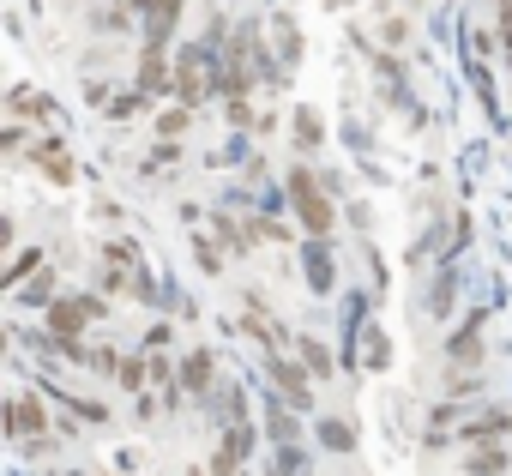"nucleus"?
<instances>
[{"instance_id": "39448f33", "label": "nucleus", "mask_w": 512, "mask_h": 476, "mask_svg": "<svg viewBox=\"0 0 512 476\" xmlns=\"http://www.w3.org/2000/svg\"><path fill=\"white\" fill-rule=\"evenodd\" d=\"M7 434H13V440L49 434V404H43V392H13V404H7Z\"/></svg>"}, {"instance_id": "4468645a", "label": "nucleus", "mask_w": 512, "mask_h": 476, "mask_svg": "<svg viewBox=\"0 0 512 476\" xmlns=\"http://www.w3.org/2000/svg\"><path fill=\"white\" fill-rule=\"evenodd\" d=\"M296 151H326V121H320V109H296Z\"/></svg>"}, {"instance_id": "6e6552de", "label": "nucleus", "mask_w": 512, "mask_h": 476, "mask_svg": "<svg viewBox=\"0 0 512 476\" xmlns=\"http://www.w3.org/2000/svg\"><path fill=\"white\" fill-rule=\"evenodd\" d=\"M302 266H308L314 296H332V284H338V272H332V235H308V242H302Z\"/></svg>"}, {"instance_id": "7c9ffc66", "label": "nucleus", "mask_w": 512, "mask_h": 476, "mask_svg": "<svg viewBox=\"0 0 512 476\" xmlns=\"http://www.w3.org/2000/svg\"><path fill=\"white\" fill-rule=\"evenodd\" d=\"M380 37H386V43H404V37H410V25H404V19H380Z\"/></svg>"}, {"instance_id": "cd10ccee", "label": "nucleus", "mask_w": 512, "mask_h": 476, "mask_svg": "<svg viewBox=\"0 0 512 476\" xmlns=\"http://www.w3.org/2000/svg\"><path fill=\"white\" fill-rule=\"evenodd\" d=\"M85 368H97V374H121V356H115L109 344H97V350L85 356Z\"/></svg>"}, {"instance_id": "20e7f679", "label": "nucleus", "mask_w": 512, "mask_h": 476, "mask_svg": "<svg viewBox=\"0 0 512 476\" xmlns=\"http://www.w3.org/2000/svg\"><path fill=\"white\" fill-rule=\"evenodd\" d=\"M181 392H187L193 404H217V392H223V386H217V356H211L205 344L181 356Z\"/></svg>"}, {"instance_id": "7ed1b4c3", "label": "nucleus", "mask_w": 512, "mask_h": 476, "mask_svg": "<svg viewBox=\"0 0 512 476\" xmlns=\"http://www.w3.org/2000/svg\"><path fill=\"white\" fill-rule=\"evenodd\" d=\"M97 314H103V302H97V290H91V296H55L43 320H49V338H85V326H91Z\"/></svg>"}, {"instance_id": "f03ea898", "label": "nucleus", "mask_w": 512, "mask_h": 476, "mask_svg": "<svg viewBox=\"0 0 512 476\" xmlns=\"http://www.w3.org/2000/svg\"><path fill=\"white\" fill-rule=\"evenodd\" d=\"M266 368H272V386H278L272 398H284L290 410H314V368H308L302 356L290 362L284 350H272V356H266Z\"/></svg>"}, {"instance_id": "2eb2a0df", "label": "nucleus", "mask_w": 512, "mask_h": 476, "mask_svg": "<svg viewBox=\"0 0 512 476\" xmlns=\"http://www.w3.org/2000/svg\"><path fill=\"white\" fill-rule=\"evenodd\" d=\"M512 422H506V410H488V416H476V422H464V440L470 446H500V434H506Z\"/></svg>"}, {"instance_id": "ddd939ff", "label": "nucleus", "mask_w": 512, "mask_h": 476, "mask_svg": "<svg viewBox=\"0 0 512 476\" xmlns=\"http://www.w3.org/2000/svg\"><path fill=\"white\" fill-rule=\"evenodd\" d=\"M296 356L314 368V380H332V374H338V362H344V356H332V350H326V338H296Z\"/></svg>"}, {"instance_id": "f3484780", "label": "nucleus", "mask_w": 512, "mask_h": 476, "mask_svg": "<svg viewBox=\"0 0 512 476\" xmlns=\"http://www.w3.org/2000/svg\"><path fill=\"white\" fill-rule=\"evenodd\" d=\"M272 43H278V61L296 73V61H302V31H296V19H272Z\"/></svg>"}, {"instance_id": "473e14b6", "label": "nucleus", "mask_w": 512, "mask_h": 476, "mask_svg": "<svg viewBox=\"0 0 512 476\" xmlns=\"http://www.w3.org/2000/svg\"><path fill=\"white\" fill-rule=\"evenodd\" d=\"M61 476H73V470H61Z\"/></svg>"}, {"instance_id": "6ab92c4d", "label": "nucleus", "mask_w": 512, "mask_h": 476, "mask_svg": "<svg viewBox=\"0 0 512 476\" xmlns=\"http://www.w3.org/2000/svg\"><path fill=\"white\" fill-rule=\"evenodd\" d=\"M452 296H458V278H452V272H440V278L428 284V314H434V320H446V314H452Z\"/></svg>"}, {"instance_id": "dca6fc26", "label": "nucleus", "mask_w": 512, "mask_h": 476, "mask_svg": "<svg viewBox=\"0 0 512 476\" xmlns=\"http://www.w3.org/2000/svg\"><path fill=\"white\" fill-rule=\"evenodd\" d=\"M314 434H320V446H326V452H356V428H350L344 416H320V422H314Z\"/></svg>"}, {"instance_id": "4be33fe9", "label": "nucleus", "mask_w": 512, "mask_h": 476, "mask_svg": "<svg viewBox=\"0 0 512 476\" xmlns=\"http://www.w3.org/2000/svg\"><path fill=\"white\" fill-rule=\"evenodd\" d=\"M175 163H181V139H157L151 157H145V175H163V169H175Z\"/></svg>"}, {"instance_id": "bb28decb", "label": "nucleus", "mask_w": 512, "mask_h": 476, "mask_svg": "<svg viewBox=\"0 0 512 476\" xmlns=\"http://www.w3.org/2000/svg\"><path fill=\"white\" fill-rule=\"evenodd\" d=\"M278 470L284 476H308V452L302 446H278Z\"/></svg>"}, {"instance_id": "5701e85b", "label": "nucleus", "mask_w": 512, "mask_h": 476, "mask_svg": "<svg viewBox=\"0 0 512 476\" xmlns=\"http://www.w3.org/2000/svg\"><path fill=\"white\" fill-rule=\"evenodd\" d=\"M103 260H109V266H139V242L115 235V242H103Z\"/></svg>"}, {"instance_id": "c85d7f7f", "label": "nucleus", "mask_w": 512, "mask_h": 476, "mask_svg": "<svg viewBox=\"0 0 512 476\" xmlns=\"http://www.w3.org/2000/svg\"><path fill=\"white\" fill-rule=\"evenodd\" d=\"M464 248H470V211L452 217V254H464ZM452 254H446V260H452Z\"/></svg>"}, {"instance_id": "f8f14e48", "label": "nucleus", "mask_w": 512, "mask_h": 476, "mask_svg": "<svg viewBox=\"0 0 512 476\" xmlns=\"http://www.w3.org/2000/svg\"><path fill=\"white\" fill-rule=\"evenodd\" d=\"M7 115H13V121H25V115L49 121V115H55V103H49V97H37L31 85H13V91H7Z\"/></svg>"}, {"instance_id": "9b49d317", "label": "nucleus", "mask_w": 512, "mask_h": 476, "mask_svg": "<svg viewBox=\"0 0 512 476\" xmlns=\"http://www.w3.org/2000/svg\"><path fill=\"white\" fill-rule=\"evenodd\" d=\"M13 296H19V308H37V314H49V302L61 296V278H55V272H37V278H25Z\"/></svg>"}, {"instance_id": "b1692460", "label": "nucleus", "mask_w": 512, "mask_h": 476, "mask_svg": "<svg viewBox=\"0 0 512 476\" xmlns=\"http://www.w3.org/2000/svg\"><path fill=\"white\" fill-rule=\"evenodd\" d=\"M115 380H121V392H133V398H139V392H145V362H139V356H127Z\"/></svg>"}, {"instance_id": "9d476101", "label": "nucleus", "mask_w": 512, "mask_h": 476, "mask_svg": "<svg viewBox=\"0 0 512 476\" xmlns=\"http://www.w3.org/2000/svg\"><path fill=\"white\" fill-rule=\"evenodd\" d=\"M211 229H217V242H223L235 260H247L253 248H260V223H235L229 211H217V217H211Z\"/></svg>"}, {"instance_id": "2f4dec72", "label": "nucleus", "mask_w": 512, "mask_h": 476, "mask_svg": "<svg viewBox=\"0 0 512 476\" xmlns=\"http://www.w3.org/2000/svg\"><path fill=\"white\" fill-rule=\"evenodd\" d=\"M187 476H205V470H187Z\"/></svg>"}, {"instance_id": "a211bd4d", "label": "nucleus", "mask_w": 512, "mask_h": 476, "mask_svg": "<svg viewBox=\"0 0 512 476\" xmlns=\"http://www.w3.org/2000/svg\"><path fill=\"white\" fill-rule=\"evenodd\" d=\"M464 476H506V446H476Z\"/></svg>"}, {"instance_id": "423d86ee", "label": "nucleus", "mask_w": 512, "mask_h": 476, "mask_svg": "<svg viewBox=\"0 0 512 476\" xmlns=\"http://www.w3.org/2000/svg\"><path fill=\"white\" fill-rule=\"evenodd\" d=\"M133 85H139L145 97H163V91H175V61H169V49H163V43H145L139 67H133Z\"/></svg>"}, {"instance_id": "a878e982", "label": "nucleus", "mask_w": 512, "mask_h": 476, "mask_svg": "<svg viewBox=\"0 0 512 476\" xmlns=\"http://www.w3.org/2000/svg\"><path fill=\"white\" fill-rule=\"evenodd\" d=\"M362 344H368V368H386V362H392V344H386V332H362Z\"/></svg>"}, {"instance_id": "412c9836", "label": "nucleus", "mask_w": 512, "mask_h": 476, "mask_svg": "<svg viewBox=\"0 0 512 476\" xmlns=\"http://www.w3.org/2000/svg\"><path fill=\"white\" fill-rule=\"evenodd\" d=\"M187 127H193V109H187V103H175V109L157 115V139H181Z\"/></svg>"}, {"instance_id": "c756f323", "label": "nucleus", "mask_w": 512, "mask_h": 476, "mask_svg": "<svg viewBox=\"0 0 512 476\" xmlns=\"http://www.w3.org/2000/svg\"><path fill=\"white\" fill-rule=\"evenodd\" d=\"M0 145H7V151H13V157H19V151H25V121H13V127H7V133H0Z\"/></svg>"}, {"instance_id": "1a4fd4ad", "label": "nucleus", "mask_w": 512, "mask_h": 476, "mask_svg": "<svg viewBox=\"0 0 512 476\" xmlns=\"http://www.w3.org/2000/svg\"><path fill=\"white\" fill-rule=\"evenodd\" d=\"M446 362H452V368L482 362V308H476V314H464V326H458V332H452V344H446Z\"/></svg>"}, {"instance_id": "393cba45", "label": "nucleus", "mask_w": 512, "mask_h": 476, "mask_svg": "<svg viewBox=\"0 0 512 476\" xmlns=\"http://www.w3.org/2000/svg\"><path fill=\"white\" fill-rule=\"evenodd\" d=\"M217 248H223V242H205V235H193V254H199V266H205L211 278L223 272V254H217Z\"/></svg>"}, {"instance_id": "aec40b11", "label": "nucleus", "mask_w": 512, "mask_h": 476, "mask_svg": "<svg viewBox=\"0 0 512 476\" xmlns=\"http://www.w3.org/2000/svg\"><path fill=\"white\" fill-rule=\"evenodd\" d=\"M37 266H43V248H19L13 266H7V290H19L25 278H37Z\"/></svg>"}, {"instance_id": "0eeeda50", "label": "nucleus", "mask_w": 512, "mask_h": 476, "mask_svg": "<svg viewBox=\"0 0 512 476\" xmlns=\"http://www.w3.org/2000/svg\"><path fill=\"white\" fill-rule=\"evenodd\" d=\"M31 163H37L55 187H73V175H79V163H73V151H67V139H61V133H43V139H37V151H31Z\"/></svg>"}, {"instance_id": "f257e3e1", "label": "nucleus", "mask_w": 512, "mask_h": 476, "mask_svg": "<svg viewBox=\"0 0 512 476\" xmlns=\"http://www.w3.org/2000/svg\"><path fill=\"white\" fill-rule=\"evenodd\" d=\"M284 193H290V211H296V223L308 229V235H332L338 229V205H332V187L308 169V163H296L290 175H284Z\"/></svg>"}]
</instances>
